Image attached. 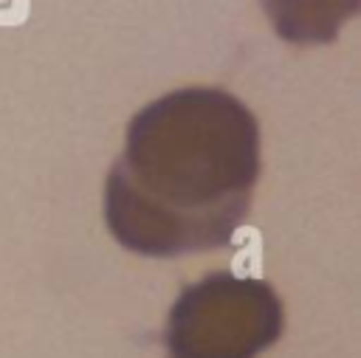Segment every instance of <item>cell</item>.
<instances>
[{"instance_id":"cell-1","label":"cell","mask_w":361,"mask_h":358,"mask_svg":"<svg viewBox=\"0 0 361 358\" xmlns=\"http://www.w3.org/2000/svg\"><path fill=\"white\" fill-rule=\"evenodd\" d=\"M259 180V124L223 87H180L127 124L104 180V223L141 257L226 248Z\"/></svg>"},{"instance_id":"cell-2","label":"cell","mask_w":361,"mask_h":358,"mask_svg":"<svg viewBox=\"0 0 361 358\" xmlns=\"http://www.w3.org/2000/svg\"><path fill=\"white\" fill-rule=\"evenodd\" d=\"M285 307L265 279L214 271L175 299L164 344L166 358H257L279 341Z\"/></svg>"},{"instance_id":"cell-3","label":"cell","mask_w":361,"mask_h":358,"mask_svg":"<svg viewBox=\"0 0 361 358\" xmlns=\"http://www.w3.org/2000/svg\"><path fill=\"white\" fill-rule=\"evenodd\" d=\"M276 37L293 45H327L353 20L361 0H259Z\"/></svg>"}]
</instances>
